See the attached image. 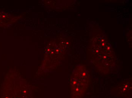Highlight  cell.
<instances>
[{"mask_svg":"<svg viewBox=\"0 0 132 98\" xmlns=\"http://www.w3.org/2000/svg\"><path fill=\"white\" fill-rule=\"evenodd\" d=\"M90 48L95 66L103 72L110 71L115 63L116 56L107 38L98 34L93 37Z\"/></svg>","mask_w":132,"mask_h":98,"instance_id":"1","label":"cell"},{"mask_svg":"<svg viewBox=\"0 0 132 98\" xmlns=\"http://www.w3.org/2000/svg\"><path fill=\"white\" fill-rule=\"evenodd\" d=\"M89 75L84 66H77L72 74L71 79L72 98H81L88 86Z\"/></svg>","mask_w":132,"mask_h":98,"instance_id":"2","label":"cell"},{"mask_svg":"<svg viewBox=\"0 0 132 98\" xmlns=\"http://www.w3.org/2000/svg\"><path fill=\"white\" fill-rule=\"evenodd\" d=\"M131 80H129L122 83L119 87L118 90L119 91V92L121 93V95H126L131 90Z\"/></svg>","mask_w":132,"mask_h":98,"instance_id":"3","label":"cell"}]
</instances>
